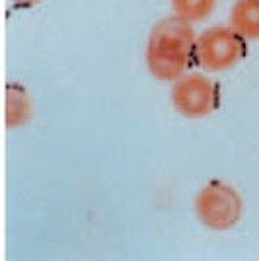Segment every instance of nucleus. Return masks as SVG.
Returning <instances> with one entry per match:
<instances>
[{
    "mask_svg": "<svg viewBox=\"0 0 259 261\" xmlns=\"http://www.w3.org/2000/svg\"><path fill=\"white\" fill-rule=\"evenodd\" d=\"M172 103L179 115L187 119H203L215 113L220 103V90L215 80L191 72L173 82Z\"/></svg>",
    "mask_w": 259,
    "mask_h": 261,
    "instance_id": "20e7f679",
    "label": "nucleus"
},
{
    "mask_svg": "<svg viewBox=\"0 0 259 261\" xmlns=\"http://www.w3.org/2000/svg\"><path fill=\"white\" fill-rule=\"evenodd\" d=\"M195 215L206 228L232 230L244 217V199L236 187L222 179L209 181L195 197Z\"/></svg>",
    "mask_w": 259,
    "mask_h": 261,
    "instance_id": "f03ea898",
    "label": "nucleus"
},
{
    "mask_svg": "<svg viewBox=\"0 0 259 261\" xmlns=\"http://www.w3.org/2000/svg\"><path fill=\"white\" fill-rule=\"evenodd\" d=\"M16 4H23V6H33V4H39L41 0H14Z\"/></svg>",
    "mask_w": 259,
    "mask_h": 261,
    "instance_id": "6e6552de",
    "label": "nucleus"
},
{
    "mask_svg": "<svg viewBox=\"0 0 259 261\" xmlns=\"http://www.w3.org/2000/svg\"><path fill=\"white\" fill-rule=\"evenodd\" d=\"M173 14L184 18L185 22H203L209 16H213L218 0H170Z\"/></svg>",
    "mask_w": 259,
    "mask_h": 261,
    "instance_id": "0eeeda50",
    "label": "nucleus"
},
{
    "mask_svg": "<svg viewBox=\"0 0 259 261\" xmlns=\"http://www.w3.org/2000/svg\"><path fill=\"white\" fill-rule=\"evenodd\" d=\"M197 35L193 23L179 16L164 18L152 28L144 51V61L156 80L175 82L187 74L193 59Z\"/></svg>",
    "mask_w": 259,
    "mask_h": 261,
    "instance_id": "f257e3e1",
    "label": "nucleus"
},
{
    "mask_svg": "<svg viewBox=\"0 0 259 261\" xmlns=\"http://www.w3.org/2000/svg\"><path fill=\"white\" fill-rule=\"evenodd\" d=\"M246 57V39L232 25H213L197 35L195 63L209 72H224Z\"/></svg>",
    "mask_w": 259,
    "mask_h": 261,
    "instance_id": "7ed1b4c3",
    "label": "nucleus"
},
{
    "mask_svg": "<svg viewBox=\"0 0 259 261\" xmlns=\"http://www.w3.org/2000/svg\"><path fill=\"white\" fill-rule=\"evenodd\" d=\"M230 25L246 41L259 39V0H236L230 8Z\"/></svg>",
    "mask_w": 259,
    "mask_h": 261,
    "instance_id": "423d86ee",
    "label": "nucleus"
},
{
    "mask_svg": "<svg viewBox=\"0 0 259 261\" xmlns=\"http://www.w3.org/2000/svg\"><path fill=\"white\" fill-rule=\"evenodd\" d=\"M33 98L32 94L20 84L6 86V127L22 129L33 119Z\"/></svg>",
    "mask_w": 259,
    "mask_h": 261,
    "instance_id": "39448f33",
    "label": "nucleus"
}]
</instances>
